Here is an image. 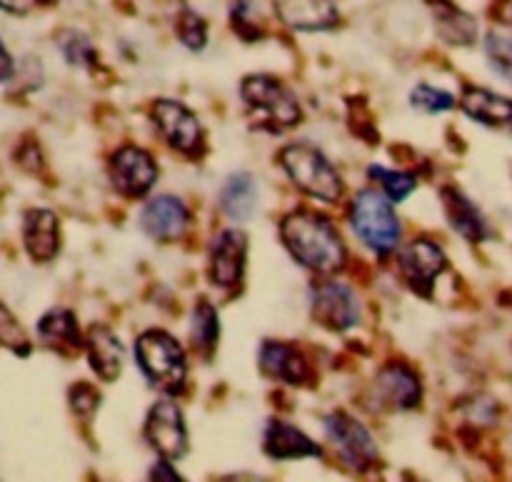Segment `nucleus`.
Segmentation results:
<instances>
[{
    "mask_svg": "<svg viewBox=\"0 0 512 482\" xmlns=\"http://www.w3.org/2000/svg\"><path fill=\"white\" fill-rule=\"evenodd\" d=\"M258 205V185H255L253 175L235 173L225 180L223 190H220V208L230 220L245 223L250 215L255 213Z\"/></svg>",
    "mask_w": 512,
    "mask_h": 482,
    "instance_id": "obj_23",
    "label": "nucleus"
},
{
    "mask_svg": "<svg viewBox=\"0 0 512 482\" xmlns=\"http://www.w3.org/2000/svg\"><path fill=\"white\" fill-rule=\"evenodd\" d=\"M145 440L165 460H180L188 453V430H185L178 405L170 400H160L158 405H153L145 420Z\"/></svg>",
    "mask_w": 512,
    "mask_h": 482,
    "instance_id": "obj_8",
    "label": "nucleus"
},
{
    "mask_svg": "<svg viewBox=\"0 0 512 482\" xmlns=\"http://www.w3.org/2000/svg\"><path fill=\"white\" fill-rule=\"evenodd\" d=\"M260 368L268 378L283 380L290 385H300L308 378V365H305L303 355L290 345L275 343V340H268L260 348Z\"/></svg>",
    "mask_w": 512,
    "mask_h": 482,
    "instance_id": "obj_19",
    "label": "nucleus"
},
{
    "mask_svg": "<svg viewBox=\"0 0 512 482\" xmlns=\"http://www.w3.org/2000/svg\"><path fill=\"white\" fill-rule=\"evenodd\" d=\"M368 173L370 178L380 180V185H383L385 193L390 195L393 203H400V200L408 198V195L415 190V185H418V180H415L410 173H398V170H388L383 168V165H370Z\"/></svg>",
    "mask_w": 512,
    "mask_h": 482,
    "instance_id": "obj_28",
    "label": "nucleus"
},
{
    "mask_svg": "<svg viewBox=\"0 0 512 482\" xmlns=\"http://www.w3.org/2000/svg\"><path fill=\"white\" fill-rule=\"evenodd\" d=\"M0 343L8 345V348L18 355L30 353V343H28V338H25L23 328L15 323V318L10 315V310H5L3 305H0Z\"/></svg>",
    "mask_w": 512,
    "mask_h": 482,
    "instance_id": "obj_31",
    "label": "nucleus"
},
{
    "mask_svg": "<svg viewBox=\"0 0 512 482\" xmlns=\"http://www.w3.org/2000/svg\"><path fill=\"white\" fill-rule=\"evenodd\" d=\"M38 335L48 348L58 350L63 355L83 348V338H80L75 315L65 308H53L50 313H45L38 323Z\"/></svg>",
    "mask_w": 512,
    "mask_h": 482,
    "instance_id": "obj_22",
    "label": "nucleus"
},
{
    "mask_svg": "<svg viewBox=\"0 0 512 482\" xmlns=\"http://www.w3.org/2000/svg\"><path fill=\"white\" fill-rule=\"evenodd\" d=\"M375 388H378L383 403L393 410H413L420 403V395H423L418 375L403 363L385 365L380 370Z\"/></svg>",
    "mask_w": 512,
    "mask_h": 482,
    "instance_id": "obj_16",
    "label": "nucleus"
},
{
    "mask_svg": "<svg viewBox=\"0 0 512 482\" xmlns=\"http://www.w3.org/2000/svg\"><path fill=\"white\" fill-rule=\"evenodd\" d=\"M248 243L240 230H223L210 245V280L218 288L233 290L243 280Z\"/></svg>",
    "mask_w": 512,
    "mask_h": 482,
    "instance_id": "obj_12",
    "label": "nucleus"
},
{
    "mask_svg": "<svg viewBox=\"0 0 512 482\" xmlns=\"http://www.w3.org/2000/svg\"><path fill=\"white\" fill-rule=\"evenodd\" d=\"M173 460H160L158 465H155L153 470H150V478H155V480H180V475L175 473V468L173 465Z\"/></svg>",
    "mask_w": 512,
    "mask_h": 482,
    "instance_id": "obj_35",
    "label": "nucleus"
},
{
    "mask_svg": "<svg viewBox=\"0 0 512 482\" xmlns=\"http://www.w3.org/2000/svg\"><path fill=\"white\" fill-rule=\"evenodd\" d=\"M135 358H138L145 378L158 385L160 390L175 393V390L183 388L188 365H185L183 348H180L173 335L163 333V330L143 333L135 340Z\"/></svg>",
    "mask_w": 512,
    "mask_h": 482,
    "instance_id": "obj_4",
    "label": "nucleus"
},
{
    "mask_svg": "<svg viewBox=\"0 0 512 482\" xmlns=\"http://www.w3.org/2000/svg\"><path fill=\"white\" fill-rule=\"evenodd\" d=\"M485 55L488 63L505 83L512 85V38L503 33H488L485 38Z\"/></svg>",
    "mask_w": 512,
    "mask_h": 482,
    "instance_id": "obj_27",
    "label": "nucleus"
},
{
    "mask_svg": "<svg viewBox=\"0 0 512 482\" xmlns=\"http://www.w3.org/2000/svg\"><path fill=\"white\" fill-rule=\"evenodd\" d=\"M273 10L280 23L298 33H323L340 20L335 0H273Z\"/></svg>",
    "mask_w": 512,
    "mask_h": 482,
    "instance_id": "obj_13",
    "label": "nucleus"
},
{
    "mask_svg": "<svg viewBox=\"0 0 512 482\" xmlns=\"http://www.w3.org/2000/svg\"><path fill=\"white\" fill-rule=\"evenodd\" d=\"M190 335H193L195 350L210 358L215 350V345H218L220 325H218V313H215V308L208 303V300H200V303L195 305Z\"/></svg>",
    "mask_w": 512,
    "mask_h": 482,
    "instance_id": "obj_25",
    "label": "nucleus"
},
{
    "mask_svg": "<svg viewBox=\"0 0 512 482\" xmlns=\"http://www.w3.org/2000/svg\"><path fill=\"white\" fill-rule=\"evenodd\" d=\"M250 13H253V5H250L248 0H238V3L233 5V10H230V20H233L235 33H240L248 40H255L260 35V30L258 25L253 23V18H250Z\"/></svg>",
    "mask_w": 512,
    "mask_h": 482,
    "instance_id": "obj_33",
    "label": "nucleus"
},
{
    "mask_svg": "<svg viewBox=\"0 0 512 482\" xmlns=\"http://www.w3.org/2000/svg\"><path fill=\"white\" fill-rule=\"evenodd\" d=\"M240 95H243L250 118L258 123V128L270 130V133H283L303 118V110H300L295 95L270 75L245 78L240 85Z\"/></svg>",
    "mask_w": 512,
    "mask_h": 482,
    "instance_id": "obj_2",
    "label": "nucleus"
},
{
    "mask_svg": "<svg viewBox=\"0 0 512 482\" xmlns=\"http://www.w3.org/2000/svg\"><path fill=\"white\" fill-rule=\"evenodd\" d=\"M410 103L413 108L423 110V113H445V110L455 108V98L448 90L433 88V85H418L410 95Z\"/></svg>",
    "mask_w": 512,
    "mask_h": 482,
    "instance_id": "obj_30",
    "label": "nucleus"
},
{
    "mask_svg": "<svg viewBox=\"0 0 512 482\" xmlns=\"http://www.w3.org/2000/svg\"><path fill=\"white\" fill-rule=\"evenodd\" d=\"M190 213L185 203L173 195H160V198L150 200L140 213V228L150 235L153 240H178L180 235L188 230Z\"/></svg>",
    "mask_w": 512,
    "mask_h": 482,
    "instance_id": "obj_14",
    "label": "nucleus"
},
{
    "mask_svg": "<svg viewBox=\"0 0 512 482\" xmlns=\"http://www.w3.org/2000/svg\"><path fill=\"white\" fill-rule=\"evenodd\" d=\"M325 433L338 448L340 458L358 473H365L378 463V445L373 443V435L368 433L363 423L345 413H333L325 418Z\"/></svg>",
    "mask_w": 512,
    "mask_h": 482,
    "instance_id": "obj_6",
    "label": "nucleus"
},
{
    "mask_svg": "<svg viewBox=\"0 0 512 482\" xmlns=\"http://www.w3.org/2000/svg\"><path fill=\"white\" fill-rule=\"evenodd\" d=\"M55 43L70 65H95V48L88 35L78 33V30H60Z\"/></svg>",
    "mask_w": 512,
    "mask_h": 482,
    "instance_id": "obj_26",
    "label": "nucleus"
},
{
    "mask_svg": "<svg viewBox=\"0 0 512 482\" xmlns=\"http://www.w3.org/2000/svg\"><path fill=\"white\" fill-rule=\"evenodd\" d=\"M98 405H100V395L93 385L78 383L70 388V408H73V413L78 415V418L90 420L95 415V410H98Z\"/></svg>",
    "mask_w": 512,
    "mask_h": 482,
    "instance_id": "obj_32",
    "label": "nucleus"
},
{
    "mask_svg": "<svg viewBox=\"0 0 512 482\" xmlns=\"http://www.w3.org/2000/svg\"><path fill=\"white\" fill-rule=\"evenodd\" d=\"M175 33H178L180 43L185 48L200 50L205 45V40H208V25H205V20L195 10L183 8L178 20H175Z\"/></svg>",
    "mask_w": 512,
    "mask_h": 482,
    "instance_id": "obj_29",
    "label": "nucleus"
},
{
    "mask_svg": "<svg viewBox=\"0 0 512 482\" xmlns=\"http://www.w3.org/2000/svg\"><path fill=\"white\" fill-rule=\"evenodd\" d=\"M280 238L300 265L315 273H335L345 265V245L330 220L315 213H293L280 225Z\"/></svg>",
    "mask_w": 512,
    "mask_h": 482,
    "instance_id": "obj_1",
    "label": "nucleus"
},
{
    "mask_svg": "<svg viewBox=\"0 0 512 482\" xmlns=\"http://www.w3.org/2000/svg\"><path fill=\"white\" fill-rule=\"evenodd\" d=\"M40 0H0V10L10 15H28Z\"/></svg>",
    "mask_w": 512,
    "mask_h": 482,
    "instance_id": "obj_34",
    "label": "nucleus"
},
{
    "mask_svg": "<svg viewBox=\"0 0 512 482\" xmlns=\"http://www.w3.org/2000/svg\"><path fill=\"white\" fill-rule=\"evenodd\" d=\"M13 73H15L13 58H10L8 48H5V45L0 43V83H5V80L13 78Z\"/></svg>",
    "mask_w": 512,
    "mask_h": 482,
    "instance_id": "obj_36",
    "label": "nucleus"
},
{
    "mask_svg": "<svg viewBox=\"0 0 512 482\" xmlns=\"http://www.w3.org/2000/svg\"><path fill=\"white\" fill-rule=\"evenodd\" d=\"M350 223L355 235L375 253H390L400 240V220L390 200L378 190H360L350 203Z\"/></svg>",
    "mask_w": 512,
    "mask_h": 482,
    "instance_id": "obj_5",
    "label": "nucleus"
},
{
    "mask_svg": "<svg viewBox=\"0 0 512 482\" xmlns=\"http://www.w3.org/2000/svg\"><path fill=\"white\" fill-rule=\"evenodd\" d=\"M313 315L320 325L330 330H350L360 318L358 300L348 285L328 280L313 288Z\"/></svg>",
    "mask_w": 512,
    "mask_h": 482,
    "instance_id": "obj_10",
    "label": "nucleus"
},
{
    "mask_svg": "<svg viewBox=\"0 0 512 482\" xmlns=\"http://www.w3.org/2000/svg\"><path fill=\"white\" fill-rule=\"evenodd\" d=\"M265 453L275 460H295L318 458L323 450L295 425L283 423V420H270L268 428H265Z\"/></svg>",
    "mask_w": 512,
    "mask_h": 482,
    "instance_id": "obj_17",
    "label": "nucleus"
},
{
    "mask_svg": "<svg viewBox=\"0 0 512 482\" xmlns=\"http://www.w3.org/2000/svg\"><path fill=\"white\" fill-rule=\"evenodd\" d=\"M398 265L405 283H408L415 293L430 298L433 283L438 280V275L448 268V260H445L443 250L435 243H430V240H413V243L403 248Z\"/></svg>",
    "mask_w": 512,
    "mask_h": 482,
    "instance_id": "obj_9",
    "label": "nucleus"
},
{
    "mask_svg": "<svg viewBox=\"0 0 512 482\" xmlns=\"http://www.w3.org/2000/svg\"><path fill=\"white\" fill-rule=\"evenodd\" d=\"M88 358L90 368L105 383H113L123 370V345L103 325H93L88 333Z\"/></svg>",
    "mask_w": 512,
    "mask_h": 482,
    "instance_id": "obj_20",
    "label": "nucleus"
},
{
    "mask_svg": "<svg viewBox=\"0 0 512 482\" xmlns=\"http://www.w3.org/2000/svg\"><path fill=\"white\" fill-rule=\"evenodd\" d=\"M153 123L173 150L190 155V158L203 153V128L183 103L168 98L158 100L153 105Z\"/></svg>",
    "mask_w": 512,
    "mask_h": 482,
    "instance_id": "obj_7",
    "label": "nucleus"
},
{
    "mask_svg": "<svg viewBox=\"0 0 512 482\" xmlns=\"http://www.w3.org/2000/svg\"><path fill=\"white\" fill-rule=\"evenodd\" d=\"M435 23L440 35L453 45H473L478 40V20L450 0H438L433 5Z\"/></svg>",
    "mask_w": 512,
    "mask_h": 482,
    "instance_id": "obj_24",
    "label": "nucleus"
},
{
    "mask_svg": "<svg viewBox=\"0 0 512 482\" xmlns=\"http://www.w3.org/2000/svg\"><path fill=\"white\" fill-rule=\"evenodd\" d=\"M158 178L153 158L135 145H125L110 160V180L128 198H143Z\"/></svg>",
    "mask_w": 512,
    "mask_h": 482,
    "instance_id": "obj_11",
    "label": "nucleus"
},
{
    "mask_svg": "<svg viewBox=\"0 0 512 482\" xmlns=\"http://www.w3.org/2000/svg\"><path fill=\"white\" fill-rule=\"evenodd\" d=\"M23 245L35 263H50L60 250V225L53 210L33 208L23 218Z\"/></svg>",
    "mask_w": 512,
    "mask_h": 482,
    "instance_id": "obj_15",
    "label": "nucleus"
},
{
    "mask_svg": "<svg viewBox=\"0 0 512 482\" xmlns=\"http://www.w3.org/2000/svg\"><path fill=\"white\" fill-rule=\"evenodd\" d=\"M443 205H445V213H448L450 225H453L465 240H470V243H480V240L488 235V225H485L483 213L475 208V203L468 198V195H463L455 188H445Z\"/></svg>",
    "mask_w": 512,
    "mask_h": 482,
    "instance_id": "obj_21",
    "label": "nucleus"
},
{
    "mask_svg": "<svg viewBox=\"0 0 512 482\" xmlns=\"http://www.w3.org/2000/svg\"><path fill=\"white\" fill-rule=\"evenodd\" d=\"M465 113L490 128L512 130V100L485 88H468L460 100Z\"/></svg>",
    "mask_w": 512,
    "mask_h": 482,
    "instance_id": "obj_18",
    "label": "nucleus"
},
{
    "mask_svg": "<svg viewBox=\"0 0 512 482\" xmlns=\"http://www.w3.org/2000/svg\"><path fill=\"white\" fill-rule=\"evenodd\" d=\"M280 165L290 175L295 188L323 200V203H335L343 195V180H340L338 170L313 145L298 143L283 148L280 150Z\"/></svg>",
    "mask_w": 512,
    "mask_h": 482,
    "instance_id": "obj_3",
    "label": "nucleus"
}]
</instances>
